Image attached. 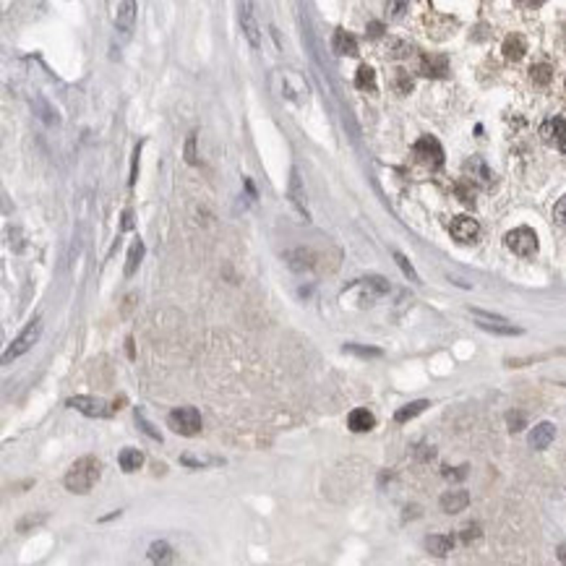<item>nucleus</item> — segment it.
I'll list each match as a JSON object with an SVG mask.
<instances>
[{"instance_id":"1","label":"nucleus","mask_w":566,"mask_h":566,"mask_svg":"<svg viewBox=\"0 0 566 566\" xmlns=\"http://www.w3.org/2000/svg\"><path fill=\"white\" fill-rule=\"evenodd\" d=\"M100 472H102V465L97 457H81L76 459L70 470L66 472V488L70 493H89L94 483L100 480Z\"/></svg>"},{"instance_id":"2","label":"nucleus","mask_w":566,"mask_h":566,"mask_svg":"<svg viewBox=\"0 0 566 566\" xmlns=\"http://www.w3.org/2000/svg\"><path fill=\"white\" fill-rule=\"evenodd\" d=\"M40 337H42V318H31L29 324H27V329H24L19 337L10 342V348L3 352V363L8 366L10 360L27 355V352L34 348V342H37Z\"/></svg>"},{"instance_id":"3","label":"nucleus","mask_w":566,"mask_h":566,"mask_svg":"<svg viewBox=\"0 0 566 566\" xmlns=\"http://www.w3.org/2000/svg\"><path fill=\"white\" fill-rule=\"evenodd\" d=\"M167 426L180 436H196L201 431V415L196 408H178L167 415Z\"/></svg>"},{"instance_id":"4","label":"nucleus","mask_w":566,"mask_h":566,"mask_svg":"<svg viewBox=\"0 0 566 566\" xmlns=\"http://www.w3.org/2000/svg\"><path fill=\"white\" fill-rule=\"evenodd\" d=\"M504 243H507V248L512 251L514 256H522V258L535 256V251H537V235L530 228H516L512 230V232H507Z\"/></svg>"},{"instance_id":"5","label":"nucleus","mask_w":566,"mask_h":566,"mask_svg":"<svg viewBox=\"0 0 566 566\" xmlns=\"http://www.w3.org/2000/svg\"><path fill=\"white\" fill-rule=\"evenodd\" d=\"M412 157H415L420 165H426V167L431 170H438L444 165V149H441V144H438L433 136L417 139L415 147H412Z\"/></svg>"},{"instance_id":"6","label":"nucleus","mask_w":566,"mask_h":566,"mask_svg":"<svg viewBox=\"0 0 566 566\" xmlns=\"http://www.w3.org/2000/svg\"><path fill=\"white\" fill-rule=\"evenodd\" d=\"M238 19H240V29L246 34V40L251 42V47H258V45H261V31H258L253 0H238Z\"/></svg>"},{"instance_id":"7","label":"nucleus","mask_w":566,"mask_h":566,"mask_svg":"<svg viewBox=\"0 0 566 566\" xmlns=\"http://www.w3.org/2000/svg\"><path fill=\"white\" fill-rule=\"evenodd\" d=\"M449 230H452V238L457 240V243H465V246H470V243H475L480 238V225L472 217H454Z\"/></svg>"},{"instance_id":"8","label":"nucleus","mask_w":566,"mask_h":566,"mask_svg":"<svg viewBox=\"0 0 566 566\" xmlns=\"http://www.w3.org/2000/svg\"><path fill=\"white\" fill-rule=\"evenodd\" d=\"M465 178H467V183H472V186H480V188H491V186H493V172L488 170V165L480 157L467 159Z\"/></svg>"},{"instance_id":"9","label":"nucleus","mask_w":566,"mask_h":566,"mask_svg":"<svg viewBox=\"0 0 566 566\" xmlns=\"http://www.w3.org/2000/svg\"><path fill=\"white\" fill-rule=\"evenodd\" d=\"M68 408L81 412V415H87V417H107L110 415L107 402H105V399H97V397H70Z\"/></svg>"},{"instance_id":"10","label":"nucleus","mask_w":566,"mask_h":566,"mask_svg":"<svg viewBox=\"0 0 566 566\" xmlns=\"http://www.w3.org/2000/svg\"><path fill=\"white\" fill-rule=\"evenodd\" d=\"M540 136L543 141L553 144V147H566V118H551L540 126Z\"/></svg>"},{"instance_id":"11","label":"nucleus","mask_w":566,"mask_h":566,"mask_svg":"<svg viewBox=\"0 0 566 566\" xmlns=\"http://www.w3.org/2000/svg\"><path fill=\"white\" fill-rule=\"evenodd\" d=\"M420 73L428 79H441L449 73V63L444 55H420Z\"/></svg>"},{"instance_id":"12","label":"nucleus","mask_w":566,"mask_h":566,"mask_svg":"<svg viewBox=\"0 0 566 566\" xmlns=\"http://www.w3.org/2000/svg\"><path fill=\"white\" fill-rule=\"evenodd\" d=\"M553 438H556V426H553V423H540V426H535L530 431V447L540 452V449L551 447Z\"/></svg>"},{"instance_id":"13","label":"nucleus","mask_w":566,"mask_h":566,"mask_svg":"<svg viewBox=\"0 0 566 566\" xmlns=\"http://www.w3.org/2000/svg\"><path fill=\"white\" fill-rule=\"evenodd\" d=\"M438 504H441V512L457 514V512H465L467 509V504H470V493H467V491H447Z\"/></svg>"},{"instance_id":"14","label":"nucleus","mask_w":566,"mask_h":566,"mask_svg":"<svg viewBox=\"0 0 566 566\" xmlns=\"http://www.w3.org/2000/svg\"><path fill=\"white\" fill-rule=\"evenodd\" d=\"M288 196H290V201L295 204V209H298L300 214H303V217H308V209H306V191H303V183H300V175H298V170H295V167L290 170Z\"/></svg>"},{"instance_id":"15","label":"nucleus","mask_w":566,"mask_h":566,"mask_svg":"<svg viewBox=\"0 0 566 566\" xmlns=\"http://www.w3.org/2000/svg\"><path fill=\"white\" fill-rule=\"evenodd\" d=\"M136 24V0H123L118 8V16H115V27H118L123 34H128Z\"/></svg>"},{"instance_id":"16","label":"nucleus","mask_w":566,"mask_h":566,"mask_svg":"<svg viewBox=\"0 0 566 566\" xmlns=\"http://www.w3.org/2000/svg\"><path fill=\"white\" fill-rule=\"evenodd\" d=\"M501 52H504V58L507 60H522L527 52V42L522 34H509L507 40H504V47H501Z\"/></svg>"},{"instance_id":"17","label":"nucleus","mask_w":566,"mask_h":566,"mask_svg":"<svg viewBox=\"0 0 566 566\" xmlns=\"http://www.w3.org/2000/svg\"><path fill=\"white\" fill-rule=\"evenodd\" d=\"M348 426H350V431H355V433H366V431H371V428L376 426V417L363 408L352 410L348 417Z\"/></svg>"},{"instance_id":"18","label":"nucleus","mask_w":566,"mask_h":566,"mask_svg":"<svg viewBox=\"0 0 566 566\" xmlns=\"http://www.w3.org/2000/svg\"><path fill=\"white\" fill-rule=\"evenodd\" d=\"M332 45H334V52H337V55H358V42H355V37L348 34L345 29L334 31Z\"/></svg>"},{"instance_id":"19","label":"nucleus","mask_w":566,"mask_h":566,"mask_svg":"<svg viewBox=\"0 0 566 566\" xmlns=\"http://www.w3.org/2000/svg\"><path fill=\"white\" fill-rule=\"evenodd\" d=\"M426 548H428V553H433V556H449L452 548H454V537L452 535H431L426 540Z\"/></svg>"},{"instance_id":"20","label":"nucleus","mask_w":566,"mask_h":566,"mask_svg":"<svg viewBox=\"0 0 566 566\" xmlns=\"http://www.w3.org/2000/svg\"><path fill=\"white\" fill-rule=\"evenodd\" d=\"M118 462H120V467L126 470V472H136L141 465H144V454H141L139 449H123L120 452V457H118Z\"/></svg>"},{"instance_id":"21","label":"nucleus","mask_w":566,"mask_h":566,"mask_svg":"<svg viewBox=\"0 0 566 566\" xmlns=\"http://www.w3.org/2000/svg\"><path fill=\"white\" fill-rule=\"evenodd\" d=\"M477 327L486 329V332H496V334H509V337H516V334H522V329L509 327L507 318H498V321H488V318H480V324H477Z\"/></svg>"},{"instance_id":"22","label":"nucleus","mask_w":566,"mask_h":566,"mask_svg":"<svg viewBox=\"0 0 566 566\" xmlns=\"http://www.w3.org/2000/svg\"><path fill=\"white\" fill-rule=\"evenodd\" d=\"M428 408V399H417V402H410V405H405L402 410H397L394 412V420L397 423H408V420H412L415 415H420L423 410Z\"/></svg>"},{"instance_id":"23","label":"nucleus","mask_w":566,"mask_h":566,"mask_svg":"<svg viewBox=\"0 0 566 566\" xmlns=\"http://www.w3.org/2000/svg\"><path fill=\"white\" fill-rule=\"evenodd\" d=\"M355 87L363 91H376V73L371 66H360L355 73Z\"/></svg>"},{"instance_id":"24","label":"nucleus","mask_w":566,"mask_h":566,"mask_svg":"<svg viewBox=\"0 0 566 566\" xmlns=\"http://www.w3.org/2000/svg\"><path fill=\"white\" fill-rule=\"evenodd\" d=\"M530 79L535 81L537 87H548L551 79H553V68H551L548 63H535V66L530 68Z\"/></svg>"},{"instance_id":"25","label":"nucleus","mask_w":566,"mask_h":566,"mask_svg":"<svg viewBox=\"0 0 566 566\" xmlns=\"http://www.w3.org/2000/svg\"><path fill=\"white\" fill-rule=\"evenodd\" d=\"M170 558H172V548H170L165 540H159V543H151L149 561H154V564H167Z\"/></svg>"},{"instance_id":"26","label":"nucleus","mask_w":566,"mask_h":566,"mask_svg":"<svg viewBox=\"0 0 566 566\" xmlns=\"http://www.w3.org/2000/svg\"><path fill=\"white\" fill-rule=\"evenodd\" d=\"M141 256H144V243L141 240H136L133 246H131L128 251V264H126V277H131L133 271H136V267L141 264Z\"/></svg>"},{"instance_id":"27","label":"nucleus","mask_w":566,"mask_h":566,"mask_svg":"<svg viewBox=\"0 0 566 566\" xmlns=\"http://www.w3.org/2000/svg\"><path fill=\"white\" fill-rule=\"evenodd\" d=\"M410 0H387V13L389 19H402L405 10H408Z\"/></svg>"},{"instance_id":"28","label":"nucleus","mask_w":566,"mask_h":566,"mask_svg":"<svg viewBox=\"0 0 566 566\" xmlns=\"http://www.w3.org/2000/svg\"><path fill=\"white\" fill-rule=\"evenodd\" d=\"M394 261H397V267L405 271V277L408 279H412V282H417V274H415V269H412V264L408 261V256L405 253H399V251H394Z\"/></svg>"},{"instance_id":"29","label":"nucleus","mask_w":566,"mask_h":566,"mask_svg":"<svg viewBox=\"0 0 566 566\" xmlns=\"http://www.w3.org/2000/svg\"><path fill=\"white\" fill-rule=\"evenodd\" d=\"M136 423H139L141 431H144V433H147V436H149V438H154V441H162V436H159V431H154V426H151L149 420L144 417V412H141V410H136Z\"/></svg>"},{"instance_id":"30","label":"nucleus","mask_w":566,"mask_h":566,"mask_svg":"<svg viewBox=\"0 0 566 566\" xmlns=\"http://www.w3.org/2000/svg\"><path fill=\"white\" fill-rule=\"evenodd\" d=\"M345 352H355V355H363V358H378V355H381V350L358 348V345H345Z\"/></svg>"},{"instance_id":"31","label":"nucleus","mask_w":566,"mask_h":566,"mask_svg":"<svg viewBox=\"0 0 566 566\" xmlns=\"http://www.w3.org/2000/svg\"><path fill=\"white\" fill-rule=\"evenodd\" d=\"M180 462L188 467H207V465H214V462H219V459H209V457H191V454H183L180 457Z\"/></svg>"},{"instance_id":"32","label":"nucleus","mask_w":566,"mask_h":566,"mask_svg":"<svg viewBox=\"0 0 566 566\" xmlns=\"http://www.w3.org/2000/svg\"><path fill=\"white\" fill-rule=\"evenodd\" d=\"M459 537H462V543H472V540H477V537H480V527H477V525H467V527H462V533H459Z\"/></svg>"},{"instance_id":"33","label":"nucleus","mask_w":566,"mask_h":566,"mask_svg":"<svg viewBox=\"0 0 566 566\" xmlns=\"http://www.w3.org/2000/svg\"><path fill=\"white\" fill-rule=\"evenodd\" d=\"M553 217H556L558 225H564V228H566V193L558 199L556 209H553Z\"/></svg>"},{"instance_id":"34","label":"nucleus","mask_w":566,"mask_h":566,"mask_svg":"<svg viewBox=\"0 0 566 566\" xmlns=\"http://www.w3.org/2000/svg\"><path fill=\"white\" fill-rule=\"evenodd\" d=\"M509 431H522V426H525V415L522 412H509Z\"/></svg>"},{"instance_id":"35","label":"nucleus","mask_w":566,"mask_h":566,"mask_svg":"<svg viewBox=\"0 0 566 566\" xmlns=\"http://www.w3.org/2000/svg\"><path fill=\"white\" fill-rule=\"evenodd\" d=\"M397 89L402 91V94L412 89V81H410V76L405 73V70H397Z\"/></svg>"},{"instance_id":"36","label":"nucleus","mask_w":566,"mask_h":566,"mask_svg":"<svg viewBox=\"0 0 566 566\" xmlns=\"http://www.w3.org/2000/svg\"><path fill=\"white\" fill-rule=\"evenodd\" d=\"M193 147H196V136H191L188 147H186V159H188V162H196V151H193Z\"/></svg>"},{"instance_id":"37","label":"nucleus","mask_w":566,"mask_h":566,"mask_svg":"<svg viewBox=\"0 0 566 566\" xmlns=\"http://www.w3.org/2000/svg\"><path fill=\"white\" fill-rule=\"evenodd\" d=\"M368 34H371V37H381V24H371Z\"/></svg>"},{"instance_id":"38","label":"nucleus","mask_w":566,"mask_h":566,"mask_svg":"<svg viewBox=\"0 0 566 566\" xmlns=\"http://www.w3.org/2000/svg\"><path fill=\"white\" fill-rule=\"evenodd\" d=\"M558 561H561V564H566V543L558 548Z\"/></svg>"},{"instance_id":"39","label":"nucleus","mask_w":566,"mask_h":566,"mask_svg":"<svg viewBox=\"0 0 566 566\" xmlns=\"http://www.w3.org/2000/svg\"><path fill=\"white\" fill-rule=\"evenodd\" d=\"M522 3H533V0H522Z\"/></svg>"}]
</instances>
